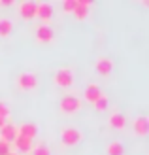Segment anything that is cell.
<instances>
[{
    "label": "cell",
    "mask_w": 149,
    "mask_h": 155,
    "mask_svg": "<svg viewBox=\"0 0 149 155\" xmlns=\"http://www.w3.org/2000/svg\"><path fill=\"white\" fill-rule=\"evenodd\" d=\"M4 125H6V119H4V117H0V129H2Z\"/></svg>",
    "instance_id": "cell-24"
},
{
    "label": "cell",
    "mask_w": 149,
    "mask_h": 155,
    "mask_svg": "<svg viewBox=\"0 0 149 155\" xmlns=\"http://www.w3.org/2000/svg\"><path fill=\"white\" fill-rule=\"evenodd\" d=\"M11 2H10V0H0V6H10Z\"/></svg>",
    "instance_id": "cell-23"
},
{
    "label": "cell",
    "mask_w": 149,
    "mask_h": 155,
    "mask_svg": "<svg viewBox=\"0 0 149 155\" xmlns=\"http://www.w3.org/2000/svg\"><path fill=\"white\" fill-rule=\"evenodd\" d=\"M8 153H10V144L0 140V155H8Z\"/></svg>",
    "instance_id": "cell-22"
},
{
    "label": "cell",
    "mask_w": 149,
    "mask_h": 155,
    "mask_svg": "<svg viewBox=\"0 0 149 155\" xmlns=\"http://www.w3.org/2000/svg\"><path fill=\"white\" fill-rule=\"evenodd\" d=\"M89 8H91V0H77V6L74 10V15L77 19H85L89 15Z\"/></svg>",
    "instance_id": "cell-13"
},
{
    "label": "cell",
    "mask_w": 149,
    "mask_h": 155,
    "mask_svg": "<svg viewBox=\"0 0 149 155\" xmlns=\"http://www.w3.org/2000/svg\"><path fill=\"white\" fill-rule=\"evenodd\" d=\"M0 117H4V119L10 117V108H8L4 102H0Z\"/></svg>",
    "instance_id": "cell-21"
},
{
    "label": "cell",
    "mask_w": 149,
    "mask_h": 155,
    "mask_svg": "<svg viewBox=\"0 0 149 155\" xmlns=\"http://www.w3.org/2000/svg\"><path fill=\"white\" fill-rule=\"evenodd\" d=\"M13 30V25L10 19H0V36H8Z\"/></svg>",
    "instance_id": "cell-17"
},
{
    "label": "cell",
    "mask_w": 149,
    "mask_h": 155,
    "mask_svg": "<svg viewBox=\"0 0 149 155\" xmlns=\"http://www.w3.org/2000/svg\"><path fill=\"white\" fill-rule=\"evenodd\" d=\"M19 13L23 19H32L36 17V2H30V0H25V2L19 4Z\"/></svg>",
    "instance_id": "cell-5"
},
{
    "label": "cell",
    "mask_w": 149,
    "mask_h": 155,
    "mask_svg": "<svg viewBox=\"0 0 149 155\" xmlns=\"http://www.w3.org/2000/svg\"><path fill=\"white\" fill-rule=\"evenodd\" d=\"M36 38H38V42H51L53 40V30H51V27H47V25H42L36 28Z\"/></svg>",
    "instance_id": "cell-12"
},
{
    "label": "cell",
    "mask_w": 149,
    "mask_h": 155,
    "mask_svg": "<svg viewBox=\"0 0 149 155\" xmlns=\"http://www.w3.org/2000/svg\"><path fill=\"white\" fill-rule=\"evenodd\" d=\"M113 70V61L112 59H108V57H100L96 61V72L100 76H109Z\"/></svg>",
    "instance_id": "cell-9"
},
{
    "label": "cell",
    "mask_w": 149,
    "mask_h": 155,
    "mask_svg": "<svg viewBox=\"0 0 149 155\" xmlns=\"http://www.w3.org/2000/svg\"><path fill=\"white\" fill-rule=\"evenodd\" d=\"M109 125L115 127V129H123L125 125H127V119H125V115H123V114L113 112L112 115H109Z\"/></svg>",
    "instance_id": "cell-15"
},
{
    "label": "cell",
    "mask_w": 149,
    "mask_h": 155,
    "mask_svg": "<svg viewBox=\"0 0 149 155\" xmlns=\"http://www.w3.org/2000/svg\"><path fill=\"white\" fill-rule=\"evenodd\" d=\"M51 15H53V6H51L49 2H40V4H36V17H40V19L45 23V21L51 19Z\"/></svg>",
    "instance_id": "cell-6"
},
{
    "label": "cell",
    "mask_w": 149,
    "mask_h": 155,
    "mask_svg": "<svg viewBox=\"0 0 149 155\" xmlns=\"http://www.w3.org/2000/svg\"><path fill=\"white\" fill-rule=\"evenodd\" d=\"M100 95H102V91H100V85H98V83H89V85H87V89H85V100L95 102Z\"/></svg>",
    "instance_id": "cell-14"
},
{
    "label": "cell",
    "mask_w": 149,
    "mask_h": 155,
    "mask_svg": "<svg viewBox=\"0 0 149 155\" xmlns=\"http://www.w3.org/2000/svg\"><path fill=\"white\" fill-rule=\"evenodd\" d=\"M36 133H38V129H36L34 123H23V125L17 127V134L28 138V140H32V138L36 136Z\"/></svg>",
    "instance_id": "cell-11"
},
{
    "label": "cell",
    "mask_w": 149,
    "mask_h": 155,
    "mask_svg": "<svg viewBox=\"0 0 149 155\" xmlns=\"http://www.w3.org/2000/svg\"><path fill=\"white\" fill-rule=\"evenodd\" d=\"M36 85H38V80L32 72H23L17 78V87L23 89V91H30V89H34Z\"/></svg>",
    "instance_id": "cell-4"
},
{
    "label": "cell",
    "mask_w": 149,
    "mask_h": 155,
    "mask_svg": "<svg viewBox=\"0 0 149 155\" xmlns=\"http://www.w3.org/2000/svg\"><path fill=\"white\" fill-rule=\"evenodd\" d=\"M55 83L60 85V87H70L74 83V72L70 68H59L55 72Z\"/></svg>",
    "instance_id": "cell-3"
},
{
    "label": "cell",
    "mask_w": 149,
    "mask_h": 155,
    "mask_svg": "<svg viewBox=\"0 0 149 155\" xmlns=\"http://www.w3.org/2000/svg\"><path fill=\"white\" fill-rule=\"evenodd\" d=\"M8 155H17V153H11V151H10V153H8Z\"/></svg>",
    "instance_id": "cell-25"
},
{
    "label": "cell",
    "mask_w": 149,
    "mask_h": 155,
    "mask_svg": "<svg viewBox=\"0 0 149 155\" xmlns=\"http://www.w3.org/2000/svg\"><path fill=\"white\" fill-rule=\"evenodd\" d=\"M60 140H62L64 146H74V144H77L81 140V133L77 129H74V127H64L60 130Z\"/></svg>",
    "instance_id": "cell-2"
},
{
    "label": "cell",
    "mask_w": 149,
    "mask_h": 155,
    "mask_svg": "<svg viewBox=\"0 0 149 155\" xmlns=\"http://www.w3.org/2000/svg\"><path fill=\"white\" fill-rule=\"evenodd\" d=\"M0 140H4V142H13L15 140V136H17V127L13 125V123H6V125L0 129Z\"/></svg>",
    "instance_id": "cell-8"
},
{
    "label": "cell",
    "mask_w": 149,
    "mask_h": 155,
    "mask_svg": "<svg viewBox=\"0 0 149 155\" xmlns=\"http://www.w3.org/2000/svg\"><path fill=\"white\" fill-rule=\"evenodd\" d=\"M13 146H15V150L21 151V153H30L32 151V140H28V138L25 136H15V140H13Z\"/></svg>",
    "instance_id": "cell-10"
},
{
    "label": "cell",
    "mask_w": 149,
    "mask_h": 155,
    "mask_svg": "<svg viewBox=\"0 0 149 155\" xmlns=\"http://www.w3.org/2000/svg\"><path fill=\"white\" fill-rule=\"evenodd\" d=\"M81 108V100L76 95H64L60 98V110L64 114H74Z\"/></svg>",
    "instance_id": "cell-1"
},
{
    "label": "cell",
    "mask_w": 149,
    "mask_h": 155,
    "mask_svg": "<svg viewBox=\"0 0 149 155\" xmlns=\"http://www.w3.org/2000/svg\"><path fill=\"white\" fill-rule=\"evenodd\" d=\"M95 106H96V110H106V108H108V97L106 95H100L95 100Z\"/></svg>",
    "instance_id": "cell-19"
},
{
    "label": "cell",
    "mask_w": 149,
    "mask_h": 155,
    "mask_svg": "<svg viewBox=\"0 0 149 155\" xmlns=\"http://www.w3.org/2000/svg\"><path fill=\"white\" fill-rule=\"evenodd\" d=\"M108 155H125V148L121 142H109L108 144Z\"/></svg>",
    "instance_id": "cell-16"
},
{
    "label": "cell",
    "mask_w": 149,
    "mask_h": 155,
    "mask_svg": "<svg viewBox=\"0 0 149 155\" xmlns=\"http://www.w3.org/2000/svg\"><path fill=\"white\" fill-rule=\"evenodd\" d=\"M132 129H134L136 134L145 136V134L149 133V119L145 117V115H140V117H136L134 123H132Z\"/></svg>",
    "instance_id": "cell-7"
},
{
    "label": "cell",
    "mask_w": 149,
    "mask_h": 155,
    "mask_svg": "<svg viewBox=\"0 0 149 155\" xmlns=\"http://www.w3.org/2000/svg\"><path fill=\"white\" fill-rule=\"evenodd\" d=\"M32 155H51L49 153V148L47 146H44V144H38L36 148H32V151H30Z\"/></svg>",
    "instance_id": "cell-18"
},
{
    "label": "cell",
    "mask_w": 149,
    "mask_h": 155,
    "mask_svg": "<svg viewBox=\"0 0 149 155\" xmlns=\"http://www.w3.org/2000/svg\"><path fill=\"white\" fill-rule=\"evenodd\" d=\"M76 6H77V0H64V4H62V10H64V12H72V13H74Z\"/></svg>",
    "instance_id": "cell-20"
}]
</instances>
